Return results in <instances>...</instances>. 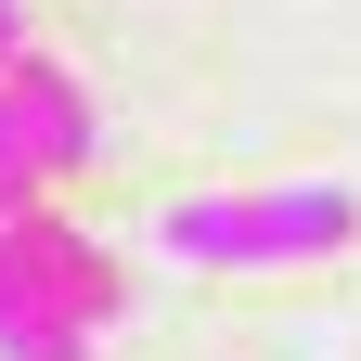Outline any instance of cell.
<instances>
[{
    "label": "cell",
    "instance_id": "obj_1",
    "mask_svg": "<svg viewBox=\"0 0 361 361\" xmlns=\"http://www.w3.org/2000/svg\"><path fill=\"white\" fill-rule=\"evenodd\" d=\"M361 233V194L348 180H271V194H194V207H168V258H194V271H284V258H336Z\"/></svg>",
    "mask_w": 361,
    "mask_h": 361
},
{
    "label": "cell",
    "instance_id": "obj_2",
    "mask_svg": "<svg viewBox=\"0 0 361 361\" xmlns=\"http://www.w3.org/2000/svg\"><path fill=\"white\" fill-rule=\"evenodd\" d=\"M0 271H13L39 310H65V323H104V310H116V258L90 245V233H65L52 207H13V219H0Z\"/></svg>",
    "mask_w": 361,
    "mask_h": 361
},
{
    "label": "cell",
    "instance_id": "obj_3",
    "mask_svg": "<svg viewBox=\"0 0 361 361\" xmlns=\"http://www.w3.org/2000/svg\"><path fill=\"white\" fill-rule=\"evenodd\" d=\"M0 104H13V129H26V155H39V180H78L90 155H104V116H90V90L39 52V39H13L0 52Z\"/></svg>",
    "mask_w": 361,
    "mask_h": 361
},
{
    "label": "cell",
    "instance_id": "obj_4",
    "mask_svg": "<svg viewBox=\"0 0 361 361\" xmlns=\"http://www.w3.org/2000/svg\"><path fill=\"white\" fill-rule=\"evenodd\" d=\"M0 361H90V323H65V310H39L13 271H0Z\"/></svg>",
    "mask_w": 361,
    "mask_h": 361
},
{
    "label": "cell",
    "instance_id": "obj_5",
    "mask_svg": "<svg viewBox=\"0 0 361 361\" xmlns=\"http://www.w3.org/2000/svg\"><path fill=\"white\" fill-rule=\"evenodd\" d=\"M39 194H52V180H39L26 129H13V104H0V219H13V207H39Z\"/></svg>",
    "mask_w": 361,
    "mask_h": 361
},
{
    "label": "cell",
    "instance_id": "obj_6",
    "mask_svg": "<svg viewBox=\"0 0 361 361\" xmlns=\"http://www.w3.org/2000/svg\"><path fill=\"white\" fill-rule=\"evenodd\" d=\"M13 39H26V0H0V52H13Z\"/></svg>",
    "mask_w": 361,
    "mask_h": 361
}]
</instances>
